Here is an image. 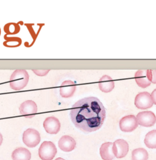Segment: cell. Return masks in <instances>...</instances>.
I'll return each instance as SVG.
<instances>
[{"label": "cell", "instance_id": "obj_1", "mask_svg": "<svg viewBox=\"0 0 156 160\" xmlns=\"http://www.w3.org/2000/svg\"><path fill=\"white\" fill-rule=\"evenodd\" d=\"M70 117L76 128L84 132L90 133L102 127L105 119V109L98 98L86 97L73 105Z\"/></svg>", "mask_w": 156, "mask_h": 160}, {"label": "cell", "instance_id": "obj_2", "mask_svg": "<svg viewBox=\"0 0 156 160\" xmlns=\"http://www.w3.org/2000/svg\"><path fill=\"white\" fill-rule=\"evenodd\" d=\"M29 76L26 70H15L10 78V87L15 91L24 89L28 83Z\"/></svg>", "mask_w": 156, "mask_h": 160}, {"label": "cell", "instance_id": "obj_3", "mask_svg": "<svg viewBox=\"0 0 156 160\" xmlns=\"http://www.w3.org/2000/svg\"><path fill=\"white\" fill-rule=\"evenodd\" d=\"M57 152V148L53 142L44 141L39 148V157L41 160H52Z\"/></svg>", "mask_w": 156, "mask_h": 160}, {"label": "cell", "instance_id": "obj_4", "mask_svg": "<svg viewBox=\"0 0 156 160\" xmlns=\"http://www.w3.org/2000/svg\"><path fill=\"white\" fill-rule=\"evenodd\" d=\"M39 132L33 128H28L23 134V141L28 147H36L40 142Z\"/></svg>", "mask_w": 156, "mask_h": 160}, {"label": "cell", "instance_id": "obj_5", "mask_svg": "<svg viewBox=\"0 0 156 160\" xmlns=\"http://www.w3.org/2000/svg\"><path fill=\"white\" fill-rule=\"evenodd\" d=\"M135 80L137 85L142 88L150 86L152 81V70H139L135 74Z\"/></svg>", "mask_w": 156, "mask_h": 160}, {"label": "cell", "instance_id": "obj_6", "mask_svg": "<svg viewBox=\"0 0 156 160\" xmlns=\"http://www.w3.org/2000/svg\"><path fill=\"white\" fill-rule=\"evenodd\" d=\"M153 101L151 95L147 92L138 93L135 98V105L137 108L146 109L153 106Z\"/></svg>", "mask_w": 156, "mask_h": 160}, {"label": "cell", "instance_id": "obj_7", "mask_svg": "<svg viewBox=\"0 0 156 160\" xmlns=\"http://www.w3.org/2000/svg\"><path fill=\"white\" fill-rule=\"evenodd\" d=\"M137 118L134 115L124 116L119 121V127L124 132H132L138 127Z\"/></svg>", "mask_w": 156, "mask_h": 160}, {"label": "cell", "instance_id": "obj_8", "mask_svg": "<svg viewBox=\"0 0 156 160\" xmlns=\"http://www.w3.org/2000/svg\"><path fill=\"white\" fill-rule=\"evenodd\" d=\"M138 123L143 127H150L153 126L156 122V116L151 111H143L137 115Z\"/></svg>", "mask_w": 156, "mask_h": 160}, {"label": "cell", "instance_id": "obj_9", "mask_svg": "<svg viewBox=\"0 0 156 160\" xmlns=\"http://www.w3.org/2000/svg\"><path fill=\"white\" fill-rule=\"evenodd\" d=\"M20 114L26 118H32L37 112V104L32 100H26L19 108Z\"/></svg>", "mask_w": 156, "mask_h": 160}, {"label": "cell", "instance_id": "obj_10", "mask_svg": "<svg viewBox=\"0 0 156 160\" xmlns=\"http://www.w3.org/2000/svg\"><path fill=\"white\" fill-rule=\"evenodd\" d=\"M113 152L117 158L125 157L129 152L128 143L124 139H118L113 143Z\"/></svg>", "mask_w": 156, "mask_h": 160}, {"label": "cell", "instance_id": "obj_11", "mask_svg": "<svg viewBox=\"0 0 156 160\" xmlns=\"http://www.w3.org/2000/svg\"><path fill=\"white\" fill-rule=\"evenodd\" d=\"M43 127L48 133L56 134L58 133L61 130V123L57 118L51 116L45 120Z\"/></svg>", "mask_w": 156, "mask_h": 160}, {"label": "cell", "instance_id": "obj_12", "mask_svg": "<svg viewBox=\"0 0 156 160\" xmlns=\"http://www.w3.org/2000/svg\"><path fill=\"white\" fill-rule=\"evenodd\" d=\"M76 89V84L71 80L64 81L60 88V94L63 98L71 97Z\"/></svg>", "mask_w": 156, "mask_h": 160}, {"label": "cell", "instance_id": "obj_13", "mask_svg": "<svg viewBox=\"0 0 156 160\" xmlns=\"http://www.w3.org/2000/svg\"><path fill=\"white\" fill-rule=\"evenodd\" d=\"M59 147L64 152H70L73 150L76 146V141L70 136H63L59 141Z\"/></svg>", "mask_w": 156, "mask_h": 160}, {"label": "cell", "instance_id": "obj_14", "mask_svg": "<svg viewBox=\"0 0 156 160\" xmlns=\"http://www.w3.org/2000/svg\"><path fill=\"white\" fill-rule=\"evenodd\" d=\"M98 85L100 89L105 93L111 92L115 87V83L114 80L108 75L103 76L100 80Z\"/></svg>", "mask_w": 156, "mask_h": 160}, {"label": "cell", "instance_id": "obj_15", "mask_svg": "<svg viewBox=\"0 0 156 160\" xmlns=\"http://www.w3.org/2000/svg\"><path fill=\"white\" fill-rule=\"evenodd\" d=\"M113 143L105 142L100 147V153L101 158L103 160H113L115 155L113 152Z\"/></svg>", "mask_w": 156, "mask_h": 160}, {"label": "cell", "instance_id": "obj_16", "mask_svg": "<svg viewBox=\"0 0 156 160\" xmlns=\"http://www.w3.org/2000/svg\"><path fill=\"white\" fill-rule=\"evenodd\" d=\"M13 160H30L31 153L29 150L24 147H19L13 150L12 153Z\"/></svg>", "mask_w": 156, "mask_h": 160}, {"label": "cell", "instance_id": "obj_17", "mask_svg": "<svg viewBox=\"0 0 156 160\" xmlns=\"http://www.w3.org/2000/svg\"><path fill=\"white\" fill-rule=\"evenodd\" d=\"M4 39L6 40L5 42H3V45L6 47L9 48H15L20 46L22 43V40L20 38H16V37H7V35L6 34L4 36Z\"/></svg>", "mask_w": 156, "mask_h": 160}, {"label": "cell", "instance_id": "obj_18", "mask_svg": "<svg viewBox=\"0 0 156 160\" xmlns=\"http://www.w3.org/2000/svg\"><path fill=\"white\" fill-rule=\"evenodd\" d=\"M144 144L149 148H156V130L146 134L144 138Z\"/></svg>", "mask_w": 156, "mask_h": 160}, {"label": "cell", "instance_id": "obj_19", "mask_svg": "<svg viewBox=\"0 0 156 160\" xmlns=\"http://www.w3.org/2000/svg\"><path fill=\"white\" fill-rule=\"evenodd\" d=\"M148 153L143 148L134 149L132 152V160H148Z\"/></svg>", "mask_w": 156, "mask_h": 160}, {"label": "cell", "instance_id": "obj_20", "mask_svg": "<svg viewBox=\"0 0 156 160\" xmlns=\"http://www.w3.org/2000/svg\"><path fill=\"white\" fill-rule=\"evenodd\" d=\"M4 31L7 35H14L20 32V27L19 23H9L4 25Z\"/></svg>", "mask_w": 156, "mask_h": 160}, {"label": "cell", "instance_id": "obj_21", "mask_svg": "<svg viewBox=\"0 0 156 160\" xmlns=\"http://www.w3.org/2000/svg\"><path fill=\"white\" fill-rule=\"evenodd\" d=\"M25 25H26V27L27 28V29H28L29 32L31 33V36H32V39H33V42H32V44H31V46H32V45H33V43H34V42L36 40V39H37V36H38V34L36 33V32L34 31V29L32 28V24H25Z\"/></svg>", "mask_w": 156, "mask_h": 160}, {"label": "cell", "instance_id": "obj_22", "mask_svg": "<svg viewBox=\"0 0 156 160\" xmlns=\"http://www.w3.org/2000/svg\"><path fill=\"white\" fill-rule=\"evenodd\" d=\"M32 71L37 75H39L40 77H43V76L47 75L48 73V72H50V70H34V69H33Z\"/></svg>", "mask_w": 156, "mask_h": 160}, {"label": "cell", "instance_id": "obj_23", "mask_svg": "<svg viewBox=\"0 0 156 160\" xmlns=\"http://www.w3.org/2000/svg\"><path fill=\"white\" fill-rule=\"evenodd\" d=\"M151 82L156 84V70H152V81Z\"/></svg>", "mask_w": 156, "mask_h": 160}, {"label": "cell", "instance_id": "obj_24", "mask_svg": "<svg viewBox=\"0 0 156 160\" xmlns=\"http://www.w3.org/2000/svg\"><path fill=\"white\" fill-rule=\"evenodd\" d=\"M151 97H152L154 104H155L156 105V89H154L151 93Z\"/></svg>", "mask_w": 156, "mask_h": 160}, {"label": "cell", "instance_id": "obj_25", "mask_svg": "<svg viewBox=\"0 0 156 160\" xmlns=\"http://www.w3.org/2000/svg\"><path fill=\"white\" fill-rule=\"evenodd\" d=\"M2 141H3V138H2V136L0 133V146H1L2 143Z\"/></svg>", "mask_w": 156, "mask_h": 160}, {"label": "cell", "instance_id": "obj_26", "mask_svg": "<svg viewBox=\"0 0 156 160\" xmlns=\"http://www.w3.org/2000/svg\"><path fill=\"white\" fill-rule=\"evenodd\" d=\"M55 160H65L64 159H63V158H56Z\"/></svg>", "mask_w": 156, "mask_h": 160}, {"label": "cell", "instance_id": "obj_27", "mask_svg": "<svg viewBox=\"0 0 156 160\" xmlns=\"http://www.w3.org/2000/svg\"><path fill=\"white\" fill-rule=\"evenodd\" d=\"M0 36H1V28H0Z\"/></svg>", "mask_w": 156, "mask_h": 160}]
</instances>
